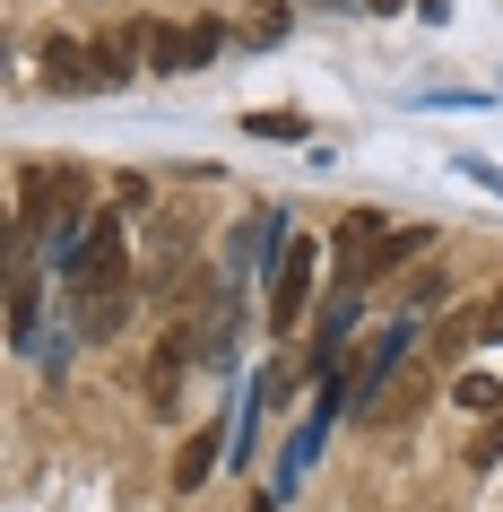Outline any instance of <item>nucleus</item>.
Listing matches in <instances>:
<instances>
[{"label":"nucleus","mask_w":503,"mask_h":512,"mask_svg":"<svg viewBox=\"0 0 503 512\" xmlns=\"http://www.w3.org/2000/svg\"><path fill=\"white\" fill-rule=\"evenodd\" d=\"M287 27H295V18H287V9H278V0H269L261 18H252V44H278V35H287Z\"/></svg>","instance_id":"obj_12"},{"label":"nucleus","mask_w":503,"mask_h":512,"mask_svg":"<svg viewBox=\"0 0 503 512\" xmlns=\"http://www.w3.org/2000/svg\"><path fill=\"white\" fill-rule=\"evenodd\" d=\"M477 330H486V339H503V296H495V304H477Z\"/></svg>","instance_id":"obj_15"},{"label":"nucleus","mask_w":503,"mask_h":512,"mask_svg":"<svg viewBox=\"0 0 503 512\" xmlns=\"http://www.w3.org/2000/svg\"><path fill=\"white\" fill-rule=\"evenodd\" d=\"M217 452H226V434L200 426V434L183 443V460H174V486H183V495H200V486H209V469H217Z\"/></svg>","instance_id":"obj_8"},{"label":"nucleus","mask_w":503,"mask_h":512,"mask_svg":"<svg viewBox=\"0 0 503 512\" xmlns=\"http://www.w3.org/2000/svg\"><path fill=\"white\" fill-rule=\"evenodd\" d=\"M252 512H278V504H269V495H261V504H252Z\"/></svg>","instance_id":"obj_17"},{"label":"nucleus","mask_w":503,"mask_h":512,"mask_svg":"<svg viewBox=\"0 0 503 512\" xmlns=\"http://www.w3.org/2000/svg\"><path fill=\"white\" fill-rule=\"evenodd\" d=\"M425 243H434V235H425V226H391V235H382V243H365V252H356V261H347V270H339V296H365L373 278L408 270V261H417Z\"/></svg>","instance_id":"obj_4"},{"label":"nucleus","mask_w":503,"mask_h":512,"mask_svg":"<svg viewBox=\"0 0 503 512\" xmlns=\"http://www.w3.org/2000/svg\"><path fill=\"white\" fill-rule=\"evenodd\" d=\"M469 460H477V469H495V460H503V426H486V434H477V452H469Z\"/></svg>","instance_id":"obj_14"},{"label":"nucleus","mask_w":503,"mask_h":512,"mask_svg":"<svg viewBox=\"0 0 503 512\" xmlns=\"http://www.w3.org/2000/svg\"><path fill=\"white\" fill-rule=\"evenodd\" d=\"M365 9H399V0H365Z\"/></svg>","instance_id":"obj_16"},{"label":"nucleus","mask_w":503,"mask_h":512,"mask_svg":"<svg viewBox=\"0 0 503 512\" xmlns=\"http://www.w3.org/2000/svg\"><path fill=\"white\" fill-rule=\"evenodd\" d=\"M451 400L469 408V417H486V408H495L503 391H495V382H486V374H460V382H451Z\"/></svg>","instance_id":"obj_11"},{"label":"nucleus","mask_w":503,"mask_h":512,"mask_svg":"<svg viewBox=\"0 0 503 512\" xmlns=\"http://www.w3.org/2000/svg\"><path fill=\"white\" fill-rule=\"evenodd\" d=\"M243 131L252 139H313V122L304 113H243Z\"/></svg>","instance_id":"obj_10"},{"label":"nucleus","mask_w":503,"mask_h":512,"mask_svg":"<svg viewBox=\"0 0 503 512\" xmlns=\"http://www.w3.org/2000/svg\"><path fill=\"white\" fill-rule=\"evenodd\" d=\"M44 87H53V96H105V79H96V44L53 35V44H44Z\"/></svg>","instance_id":"obj_7"},{"label":"nucleus","mask_w":503,"mask_h":512,"mask_svg":"<svg viewBox=\"0 0 503 512\" xmlns=\"http://www.w3.org/2000/svg\"><path fill=\"white\" fill-rule=\"evenodd\" d=\"M408 296H417V304H425V313H434V304H451V278H443V270H425V278H417V287H408Z\"/></svg>","instance_id":"obj_13"},{"label":"nucleus","mask_w":503,"mask_h":512,"mask_svg":"<svg viewBox=\"0 0 503 512\" xmlns=\"http://www.w3.org/2000/svg\"><path fill=\"white\" fill-rule=\"evenodd\" d=\"M53 270H61V287H87V278L122 270V209H96V217H87V226H79V243L61 252Z\"/></svg>","instance_id":"obj_1"},{"label":"nucleus","mask_w":503,"mask_h":512,"mask_svg":"<svg viewBox=\"0 0 503 512\" xmlns=\"http://www.w3.org/2000/svg\"><path fill=\"white\" fill-rule=\"evenodd\" d=\"M70 304H79L87 339H113V330L131 322V270H105V278H87V287H70Z\"/></svg>","instance_id":"obj_6"},{"label":"nucleus","mask_w":503,"mask_h":512,"mask_svg":"<svg viewBox=\"0 0 503 512\" xmlns=\"http://www.w3.org/2000/svg\"><path fill=\"white\" fill-rule=\"evenodd\" d=\"M313 243H278V278H269V330L287 339L295 322H304V304H313Z\"/></svg>","instance_id":"obj_3"},{"label":"nucleus","mask_w":503,"mask_h":512,"mask_svg":"<svg viewBox=\"0 0 503 512\" xmlns=\"http://www.w3.org/2000/svg\"><path fill=\"white\" fill-rule=\"evenodd\" d=\"M35 313H44V287L18 270V287H9V330H18V339H35Z\"/></svg>","instance_id":"obj_9"},{"label":"nucleus","mask_w":503,"mask_h":512,"mask_svg":"<svg viewBox=\"0 0 503 512\" xmlns=\"http://www.w3.org/2000/svg\"><path fill=\"white\" fill-rule=\"evenodd\" d=\"M217 44H226V27H209V18H200V27H148V79H183V70H200V61L217 53Z\"/></svg>","instance_id":"obj_2"},{"label":"nucleus","mask_w":503,"mask_h":512,"mask_svg":"<svg viewBox=\"0 0 503 512\" xmlns=\"http://www.w3.org/2000/svg\"><path fill=\"white\" fill-rule=\"evenodd\" d=\"M408 356H417V322H391V330H382V339L365 348V365H356V391H347V408L365 417V408L382 400V391H391V374L408 365Z\"/></svg>","instance_id":"obj_5"}]
</instances>
